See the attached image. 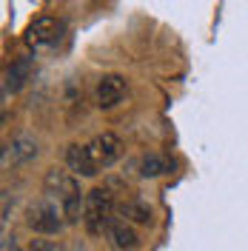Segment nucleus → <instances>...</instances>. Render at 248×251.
<instances>
[{
    "label": "nucleus",
    "instance_id": "4468645a",
    "mask_svg": "<svg viewBox=\"0 0 248 251\" xmlns=\"http://www.w3.org/2000/svg\"><path fill=\"white\" fill-rule=\"evenodd\" d=\"M0 251H20V246H17L15 237H3V249Z\"/></svg>",
    "mask_w": 248,
    "mask_h": 251
},
{
    "label": "nucleus",
    "instance_id": "9d476101",
    "mask_svg": "<svg viewBox=\"0 0 248 251\" xmlns=\"http://www.w3.org/2000/svg\"><path fill=\"white\" fill-rule=\"evenodd\" d=\"M37 157V143L31 140L29 134H17L15 140L6 146V157H3V163L9 166H23V163H29Z\"/></svg>",
    "mask_w": 248,
    "mask_h": 251
},
{
    "label": "nucleus",
    "instance_id": "f8f14e48",
    "mask_svg": "<svg viewBox=\"0 0 248 251\" xmlns=\"http://www.w3.org/2000/svg\"><path fill=\"white\" fill-rule=\"evenodd\" d=\"M117 217L128 220V223H137V226H146L151 220V211L140 200H117Z\"/></svg>",
    "mask_w": 248,
    "mask_h": 251
},
{
    "label": "nucleus",
    "instance_id": "39448f33",
    "mask_svg": "<svg viewBox=\"0 0 248 251\" xmlns=\"http://www.w3.org/2000/svg\"><path fill=\"white\" fill-rule=\"evenodd\" d=\"M89 149H92V157H94V163H97V169H111V166L123 157V140H120L114 131L97 134V137L89 143Z\"/></svg>",
    "mask_w": 248,
    "mask_h": 251
},
{
    "label": "nucleus",
    "instance_id": "ddd939ff",
    "mask_svg": "<svg viewBox=\"0 0 248 251\" xmlns=\"http://www.w3.org/2000/svg\"><path fill=\"white\" fill-rule=\"evenodd\" d=\"M26 251H63V246L57 240H43V237H40V240H31Z\"/></svg>",
    "mask_w": 248,
    "mask_h": 251
},
{
    "label": "nucleus",
    "instance_id": "f03ea898",
    "mask_svg": "<svg viewBox=\"0 0 248 251\" xmlns=\"http://www.w3.org/2000/svg\"><path fill=\"white\" fill-rule=\"evenodd\" d=\"M117 217V194L109 186H97L86 191V208H83V226L92 237H103L109 231L111 220Z\"/></svg>",
    "mask_w": 248,
    "mask_h": 251
},
{
    "label": "nucleus",
    "instance_id": "f257e3e1",
    "mask_svg": "<svg viewBox=\"0 0 248 251\" xmlns=\"http://www.w3.org/2000/svg\"><path fill=\"white\" fill-rule=\"evenodd\" d=\"M43 194L51 197L63 208V217L69 226L83 223V208H86V191L80 188L77 174L63 172V169H49L43 177Z\"/></svg>",
    "mask_w": 248,
    "mask_h": 251
},
{
    "label": "nucleus",
    "instance_id": "7ed1b4c3",
    "mask_svg": "<svg viewBox=\"0 0 248 251\" xmlns=\"http://www.w3.org/2000/svg\"><path fill=\"white\" fill-rule=\"evenodd\" d=\"M23 220H26V228L40 237H54L69 226L66 217H63V208L51 197H46V194L26 205V217Z\"/></svg>",
    "mask_w": 248,
    "mask_h": 251
},
{
    "label": "nucleus",
    "instance_id": "6e6552de",
    "mask_svg": "<svg viewBox=\"0 0 248 251\" xmlns=\"http://www.w3.org/2000/svg\"><path fill=\"white\" fill-rule=\"evenodd\" d=\"M106 237H109V243L117 251H137L140 249L137 231H134V228H131V223H128V220H123V217H114V220H111Z\"/></svg>",
    "mask_w": 248,
    "mask_h": 251
},
{
    "label": "nucleus",
    "instance_id": "1a4fd4ad",
    "mask_svg": "<svg viewBox=\"0 0 248 251\" xmlns=\"http://www.w3.org/2000/svg\"><path fill=\"white\" fill-rule=\"evenodd\" d=\"M31 69H34V57L31 54H20L9 69H6V83H3V92L15 94L26 86V80L31 77Z\"/></svg>",
    "mask_w": 248,
    "mask_h": 251
},
{
    "label": "nucleus",
    "instance_id": "20e7f679",
    "mask_svg": "<svg viewBox=\"0 0 248 251\" xmlns=\"http://www.w3.org/2000/svg\"><path fill=\"white\" fill-rule=\"evenodd\" d=\"M60 29H63V26L54 20V17L40 15V17H34L29 26H26L23 40H26V46H31V49L54 46V43H57V37H60Z\"/></svg>",
    "mask_w": 248,
    "mask_h": 251
},
{
    "label": "nucleus",
    "instance_id": "0eeeda50",
    "mask_svg": "<svg viewBox=\"0 0 248 251\" xmlns=\"http://www.w3.org/2000/svg\"><path fill=\"white\" fill-rule=\"evenodd\" d=\"M66 166H69V172L77 174V177H94V174L100 172L97 163H94V157H92V149L89 146H80V143L66 146Z\"/></svg>",
    "mask_w": 248,
    "mask_h": 251
},
{
    "label": "nucleus",
    "instance_id": "423d86ee",
    "mask_svg": "<svg viewBox=\"0 0 248 251\" xmlns=\"http://www.w3.org/2000/svg\"><path fill=\"white\" fill-rule=\"evenodd\" d=\"M125 92H128V83H125L123 75H103L97 83V106L103 111L114 109L123 103Z\"/></svg>",
    "mask_w": 248,
    "mask_h": 251
},
{
    "label": "nucleus",
    "instance_id": "9b49d317",
    "mask_svg": "<svg viewBox=\"0 0 248 251\" xmlns=\"http://www.w3.org/2000/svg\"><path fill=\"white\" fill-rule=\"evenodd\" d=\"M140 177H163L174 172V160L166 154H143L137 163Z\"/></svg>",
    "mask_w": 248,
    "mask_h": 251
}]
</instances>
